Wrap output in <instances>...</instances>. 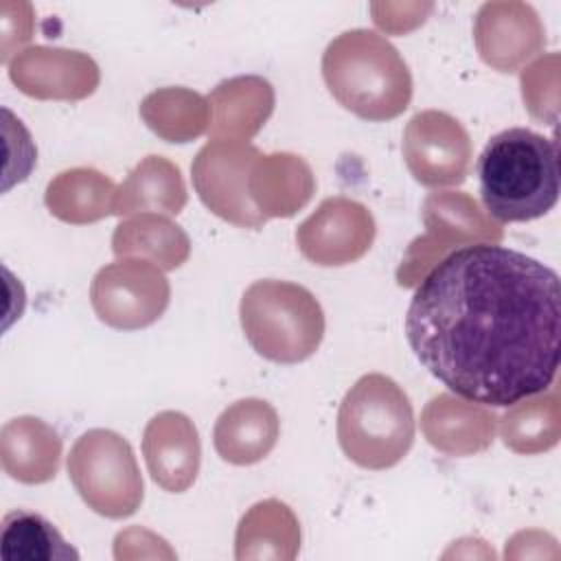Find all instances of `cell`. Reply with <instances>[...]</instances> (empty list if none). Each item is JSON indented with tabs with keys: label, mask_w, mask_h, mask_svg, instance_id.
<instances>
[{
	"label": "cell",
	"mask_w": 561,
	"mask_h": 561,
	"mask_svg": "<svg viewBox=\"0 0 561 561\" xmlns=\"http://www.w3.org/2000/svg\"><path fill=\"white\" fill-rule=\"evenodd\" d=\"M405 337L451 392L486 408H511L546 392L557 377L559 274L500 243L456 248L416 285Z\"/></svg>",
	"instance_id": "1"
},
{
	"label": "cell",
	"mask_w": 561,
	"mask_h": 561,
	"mask_svg": "<svg viewBox=\"0 0 561 561\" xmlns=\"http://www.w3.org/2000/svg\"><path fill=\"white\" fill-rule=\"evenodd\" d=\"M480 197L502 224L543 217L559 199V151L552 138L526 127L495 134L478 158Z\"/></svg>",
	"instance_id": "2"
},
{
	"label": "cell",
	"mask_w": 561,
	"mask_h": 561,
	"mask_svg": "<svg viewBox=\"0 0 561 561\" xmlns=\"http://www.w3.org/2000/svg\"><path fill=\"white\" fill-rule=\"evenodd\" d=\"M322 79L333 99L364 121H390L412 101V75L399 50L379 33L351 28L329 42Z\"/></svg>",
	"instance_id": "3"
},
{
	"label": "cell",
	"mask_w": 561,
	"mask_h": 561,
	"mask_svg": "<svg viewBox=\"0 0 561 561\" xmlns=\"http://www.w3.org/2000/svg\"><path fill=\"white\" fill-rule=\"evenodd\" d=\"M337 443L362 469L394 467L414 443V412L405 390L381 373L359 377L337 410Z\"/></svg>",
	"instance_id": "4"
},
{
	"label": "cell",
	"mask_w": 561,
	"mask_h": 561,
	"mask_svg": "<svg viewBox=\"0 0 561 561\" xmlns=\"http://www.w3.org/2000/svg\"><path fill=\"white\" fill-rule=\"evenodd\" d=\"M239 318L250 346L276 364L305 362L324 337L318 298L289 280H254L241 296Z\"/></svg>",
	"instance_id": "5"
},
{
	"label": "cell",
	"mask_w": 561,
	"mask_h": 561,
	"mask_svg": "<svg viewBox=\"0 0 561 561\" xmlns=\"http://www.w3.org/2000/svg\"><path fill=\"white\" fill-rule=\"evenodd\" d=\"M66 467L72 486L94 513L123 519L140 508L142 476L131 445L121 434L103 427L88 430L72 445Z\"/></svg>",
	"instance_id": "6"
},
{
	"label": "cell",
	"mask_w": 561,
	"mask_h": 561,
	"mask_svg": "<svg viewBox=\"0 0 561 561\" xmlns=\"http://www.w3.org/2000/svg\"><path fill=\"white\" fill-rule=\"evenodd\" d=\"M425 234L416 237L397 267V283L414 287L421 278L458 245L500 243L504 230L480 204L462 191H436L423 202Z\"/></svg>",
	"instance_id": "7"
},
{
	"label": "cell",
	"mask_w": 561,
	"mask_h": 561,
	"mask_svg": "<svg viewBox=\"0 0 561 561\" xmlns=\"http://www.w3.org/2000/svg\"><path fill=\"white\" fill-rule=\"evenodd\" d=\"M171 285L156 263L138 256L103 265L90 285V302L101 322L121 331L153 324L169 307Z\"/></svg>",
	"instance_id": "8"
},
{
	"label": "cell",
	"mask_w": 561,
	"mask_h": 561,
	"mask_svg": "<svg viewBox=\"0 0 561 561\" xmlns=\"http://www.w3.org/2000/svg\"><path fill=\"white\" fill-rule=\"evenodd\" d=\"M261 151L248 142L210 140L191 164V178L202 204L228 224L239 228H261L267 219L254 206L248 180Z\"/></svg>",
	"instance_id": "9"
},
{
	"label": "cell",
	"mask_w": 561,
	"mask_h": 561,
	"mask_svg": "<svg viewBox=\"0 0 561 561\" xmlns=\"http://www.w3.org/2000/svg\"><path fill=\"white\" fill-rule=\"evenodd\" d=\"M401 151L414 180L430 188L462 184L471 167L467 129L440 110H423L408 121Z\"/></svg>",
	"instance_id": "10"
},
{
	"label": "cell",
	"mask_w": 561,
	"mask_h": 561,
	"mask_svg": "<svg viewBox=\"0 0 561 561\" xmlns=\"http://www.w3.org/2000/svg\"><path fill=\"white\" fill-rule=\"evenodd\" d=\"M377 234L373 213L351 197H327L296 228V245L313 265L340 267L359 261Z\"/></svg>",
	"instance_id": "11"
},
{
	"label": "cell",
	"mask_w": 561,
	"mask_h": 561,
	"mask_svg": "<svg viewBox=\"0 0 561 561\" xmlns=\"http://www.w3.org/2000/svg\"><path fill=\"white\" fill-rule=\"evenodd\" d=\"M11 83L39 101H83L101 81L96 61L81 50L28 46L7 64Z\"/></svg>",
	"instance_id": "12"
},
{
	"label": "cell",
	"mask_w": 561,
	"mask_h": 561,
	"mask_svg": "<svg viewBox=\"0 0 561 561\" xmlns=\"http://www.w3.org/2000/svg\"><path fill=\"white\" fill-rule=\"evenodd\" d=\"M473 39L486 66L517 72L546 46V28L526 2H484L473 20Z\"/></svg>",
	"instance_id": "13"
},
{
	"label": "cell",
	"mask_w": 561,
	"mask_h": 561,
	"mask_svg": "<svg viewBox=\"0 0 561 561\" xmlns=\"http://www.w3.org/2000/svg\"><path fill=\"white\" fill-rule=\"evenodd\" d=\"M142 456L151 480L160 489L184 493L199 473L202 447L197 427L178 410L158 412L142 432Z\"/></svg>",
	"instance_id": "14"
},
{
	"label": "cell",
	"mask_w": 561,
	"mask_h": 561,
	"mask_svg": "<svg viewBox=\"0 0 561 561\" xmlns=\"http://www.w3.org/2000/svg\"><path fill=\"white\" fill-rule=\"evenodd\" d=\"M497 416L480 403H467L447 392L427 401L421 414V432L427 443L449 456H473L491 447Z\"/></svg>",
	"instance_id": "15"
},
{
	"label": "cell",
	"mask_w": 561,
	"mask_h": 561,
	"mask_svg": "<svg viewBox=\"0 0 561 561\" xmlns=\"http://www.w3.org/2000/svg\"><path fill=\"white\" fill-rule=\"evenodd\" d=\"M208 134L213 140L245 142L259 134L274 112V88L259 75H239L213 88Z\"/></svg>",
	"instance_id": "16"
},
{
	"label": "cell",
	"mask_w": 561,
	"mask_h": 561,
	"mask_svg": "<svg viewBox=\"0 0 561 561\" xmlns=\"http://www.w3.org/2000/svg\"><path fill=\"white\" fill-rule=\"evenodd\" d=\"M280 421L272 403L263 399H239L217 419L213 445L221 460L245 467L263 460L276 445Z\"/></svg>",
	"instance_id": "17"
},
{
	"label": "cell",
	"mask_w": 561,
	"mask_h": 561,
	"mask_svg": "<svg viewBox=\"0 0 561 561\" xmlns=\"http://www.w3.org/2000/svg\"><path fill=\"white\" fill-rule=\"evenodd\" d=\"M248 191L265 219L291 217L313 197L316 178L305 158L296 153H261L252 164Z\"/></svg>",
	"instance_id": "18"
},
{
	"label": "cell",
	"mask_w": 561,
	"mask_h": 561,
	"mask_svg": "<svg viewBox=\"0 0 561 561\" xmlns=\"http://www.w3.org/2000/svg\"><path fill=\"white\" fill-rule=\"evenodd\" d=\"M61 436L37 416H15L0 430V462L22 484H44L59 471Z\"/></svg>",
	"instance_id": "19"
},
{
	"label": "cell",
	"mask_w": 561,
	"mask_h": 561,
	"mask_svg": "<svg viewBox=\"0 0 561 561\" xmlns=\"http://www.w3.org/2000/svg\"><path fill=\"white\" fill-rule=\"evenodd\" d=\"M186 184L175 162L164 156L142 158L116 188L112 215L125 217L134 213L178 215L186 206Z\"/></svg>",
	"instance_id": "20"
},
{
	"label": "cell",
	"mask_w": 561,
	"mask_h": 561,
	"mask_svg": "<svg viewBox=\"0 0 561 561\" xmlns=\"http://www.w3.org/2000/svg\"><path fill=\"white\" fill-rule=\"evenodd\" d=\"M300 550V524L294 511L276 500L267 497L248 508L241 517L234 535V559H272L291 561Z\"/></svg>",
	"instance_id": "21"
},
{
	"label": "cell",
	"mask_w": 561,
	"mask_h": 561,
	"mask_svg": "<svg viewBox=\"0 0 561 561\" xmlns=\"http://www.w3.org/2000/svg\"><path fill=\"white\" fill-rule=\"evenodd\" d=\"M116 184L92 167H75L57 173L44 193V204L53 217L83 226L112 215Z\"/></svg>",
	"instance_id": "22"
},
{
	"label": "cell",
	"mask_w": 561,
	"mask_h": 561,
	"mask_svg": "<svg viewBox=\"0 0 561 561\" xmlns=\"http://www.w3.org/2000/svg\"><path fill=\"white\" fill-rule=\"evenodd\" d=\"M112 252L116 259H147L160 270L169 272L186 263L191 254V239L169 217L158 213H140L116 226L112 234Z\"/></svg>",
	"instance_id": "23"
},
{
	"label": "cell",
	"mask_w": 561,
	"mask_h": 561,
	"mask_svg": "<svg viewBox=\"0 0 561 561\" xmlns=\"http://www.w3.org/2000/svg\"><path fill=\"white\" fill-rule=\"evenodd\" d=\"M140 118L167 142H191L208 129L210 107L199 92L171 85L158 88L142 99Z\"/></svg>",
	"instance_id": "24"
},
{
	"label": "cell",
	"mask_w": 561,
	"mask_h": 561,
	"mask_svg": "<svg viewBox=\"0 0 561 561\" xmlns=\"http://www.w3.org/2000/svg\"><path fill=\"white\" fill-rule=\"evenodd\" d=\"M0 557L4 561H77L79 552L44 515L18 508L2 517Z\"/></svg>",
	"instance_id": "25"
},
{
	"label": "cell",
	"mask_w": 561,
	"mask_h": 561,
	"mask_svg": "<svg viewBox=\"0 0 561 561\" xmlns=\"http://www.w3.org/2000/svg\"><path fill=\"white\" fill-rule=\"evenodd\" d=\"M500 434L508 449L517 454H539L559 440V401L552 390L548 397H526L497 419Z\"/></svg>",
	"instance_id": "26"
},
{
	"label": "cell",
	"mask_w": 561,
	"mask_h": 561,
	"mask_svg": "<svg viewBox=\"0 0 561 561\" xmlns=\"http://www.w3.org/2000/svg\"><path fill=\"white\" fill-rule=\"evenodd\" d=\"M559 55H548L530 64L526 70H522V96L528 107V112L539 121H557V107H552L546 101V88L543 83H550V94L557 96L559 88Z\"/></svg>",
	"instance_id": "27"
}]
</instances>
